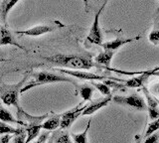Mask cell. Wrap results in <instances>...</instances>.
Returning <instances> with one entry per match:
<instances>
[{
  "label": "cell",
  "mask_w": 159,
  "mask_h": 143,
  "mask_svg": "<svg viewBox=\"0 0 159 143\" xmlns=\"http://www.w3.org/2000/svg\"><path fill=\"white\" fill-rule=\"evenodd\" d=\"M112 96H104L102 98H99V100H97L94 101H92L89 105H87L86 109H84L82 113V115H92L94 112L98 111V109H101L102 107L107 106L109 102L111 101Z\"/></svg>",
  "instance_id": "11"
},
{
  "label": "cell",
  "mask_w": 159,
  "mask_h": 143,
  "mask_svg": "<svg viewBox=\"0 0 159 143\" xmlns=\"http://www.w3.org/2000/svg\"><path fill=\"white\" fill-rule=\"evenodd\" d=\"M0 121L5 122V123H11V124L22 125V123L18 119H16V118L12 115V113L8 109H6L5 107H3L1 105H0Z\"/></svg>",
  "instance_id": "17"
},
{
  "label": "cell",
  "mask_w": 159,
  "mask_h": 143,
  "mask_svg": "<svg viewBox=\"0 0 159 143\" xmlns=\"http://www.w3.org/2000/svg\"><path fill=\"white\" fill-rule=\"evenodd\" d=\"M91 122H92V119H89L86 129H84L82 133H79V134L72 133L71 137H72V140L74 143H88V132L89 129V126H91Z\"/></svg>",
  "instance_id": "18"
},
{
  "label": "cell",
  "mask_w": 159,
  "mask_h": 143,
  "mask_svg": "<svg viewBox=\"0 0 159 143\" xmlns=\"http://www.w3.org/2000/svg\"><path fill=\"white\" fill-rule=\"evenodd\" d=\"M136 143H140V139H139V140H138V141H137Z\"/></svg>",
  "instance_id": "32"
},
{
  "label": "cell",
  "mask_w": 159,
  "mask_h": 143,
  "mask_svg": "<svg viewBox=\"0 0 159 143\" xmlns=\"http://www.w3.org/2000/svg\"><path fill=\"white\" fill-rule=\"evenodd\" d=\"M112 101L114 102L118 103V105H123L135 108L137 110H145L147 109L146 102L143 98L137 95V93H133L131 96H113Z\"/></svg>",
  "instance_id": "9"
},
{
  "label": "cell",
  "mask_w": 159,
  "mask_h": 143,
  "mask_svg": "<svg viewBox=\"0 0 159 143\" xmlns=\"http://www.w3.org/2000/svg\"><path fill=\"white\" fill-rule=\"evenodd\" d=\"M87 105H84V101L80 102L77 106H75L74 108L70 110L65 111L64 113H61V124H60V127L62 129H68L70 128L73 123L76 121V119L78 117H80L82 115L83 111L86 109Z\"/></svg>",
  "instance_id": "7"
},
{
  "label": "cell",
  "mask_w": 159,
  "mask_h": 143,
  "mask_svg": "<svg viewBox=\"0 0 159 143\" xmlns=\"http://www.w3.org/2000/svg\"><path fill=\"white\" fill-rule=\"evenodd\" d=\"M153 76H156V77H159V71H157V72H155L154 73V75Z\"/></svg>",
  "instance_id": "30"
},
{
  "label": "cell",
  "mask_w": 159,
  "mask_h": 143,
  "mask_svg": "<svg viewBox=\"0 0 159 143\" xmlns=\"http://www.w3.org/2000/svg\"><path fill=\"white\" fill-rule=\"evenodd\" d=\"M22 130V127L21 128H15L11 125H9L8 123H5L0 121V135H16L18 133Z\"/></svg>",
  "instance_id": "21"
},
{
  "label": "cell",
  "mask_w": 159,
  "mask_h": 143,
  "mask_svg": "<svg viewBox=\"0 0 159 143\" xmlns=\"http://www.w3.org/2000/svg\"><path fill=\"white\" fill-rule=\"evenodd\" d=\"M94 88L89 85H83L79 87L78 93L83 97L84 101H91Z\"/></svg>",
  "instance_id": "20"
},
{
  "label": "cell",
  "mask_w": 159,
  "mask_h": 143,
  "mask_svg": "<svg viewBox=\"0 0 159 143\" xmlns=\"http://www.w3.org/2000/svg\"><path fill=\"white\" fill-rule=\"evenodd\" d=\"M26 80L27 76H25L16 85L0 87V98L4 105H14L16 106L17 109L21 107L19 105V95L21 93V90Z\"/></svg>",
  "instance_id": "3"
},
{
  "label": "cell",
  "mask_w": 159,
  "mask_h": 143,
  "mask_svg": "<svg viewBox=\"0 0 159 143\" xmlns=\"http://www.w3.org/2000/svg\"><path fill=\"white\" fill-rule=\"evenodd\" d=\"M140 39V36L134 37V38H129V39H116V40L112 41H107L102 44V47L104 49V51H111L114 52L116 51L118 48H120L121 46H123L124 44L130 43L133 41H137Z\"/></svg>",
  "instance_id": "13"
},
{
  "label": "cell",
  "mask_w": 159,
  "mask_h": 143,
  "mask_svg": "<svg viewBox=\"0 0 159 143\" xmlns=\"http://www.w3.org/2000/svg\"><path fill=\"white\" fill-rule=\"evenodd\" d=\"M55 143H74L71 136L67 132H62L55 137Z\"/></svg>",
  "instance_id": "25"
},
{
  "label": "cell",
  "mask_w": 159,
  "mask_h": 143,
  "mask_svg": "<svg viewBox=\"0 0 159 143\" xmlns=\"http://www.w3.org/2000/svg\"><path fill=\"white\" fill-rule=\"evenodd\" d=\"M7 45H11V46H14V47L20 49V50L28 52V50L24 46H22L21 44H19L18 42L15 41L12 33L8 30L7 27L1 26L0 27V47L7 46Z\"/></svg>",
  "instance_id": "10"
},
{
  "label": "cell",
  "mask_w": 159,
  "mask_h": 143,
  "mask_svg": "<svg viewBox=\"0 0 159 143\" xmlns=\"http://www.w3.org/2000/svg\"><path fill=\"white\" fill-rule=\"evenodd\" d=\"M148 40L150 41L154 45H158L159 44V17L156 19L155 21V26L154 29L151 31V33L149 34Z\"/></svg>",
  "instance_id": "22"
},
{
  "label": "cell",
  "mask_w": 159,
  "mask_h": 143,
  "mask_svg": "<svg viewBox=\"0 0 159 143\" xmlns=\"http://www.w3.org/2000/svg\"><path fill=\"white\" fill-rule=\"evenodd\" d=\"M106 69L108 71H111V72L123 74V75H132V74H137V75H139L138 77H133L130 78V80H127L125 82L124 87H142L143 83H145V81L149 77L153 76L154 73L159 71V67L154 68L153 70L144 71V72H125V71L116 70V69H112V68H106Z\"/></svg>",
  "instance_id": "5"
},
{
  "label": "cell",
  "mask_w": 159,
  "mask_h": 143,
  "mask_svg": "<svg viewBox=\"0 0 159 143\" xmlns=\"http://www.w3.org/2000/svg\"><path fill=\"white\" fill-rule=\"evenodd\" d=\"M66 27V25H64L63 23L59 22V21H51L45 24H41V25L32 27L27 30H23V31H16L15 33L18 34L20 36H30V37H39L42 36L44 34H48L50 32L56 31L60 28Z\"/></svg>",
  "instance_id": "4"
},
{
  "label": "cell",
  "mask_w": 159,
  "mask_h": 143,
  "mask_svg": "<svg viewBox=\"0 0 159 143\" xmlns=\"http://www.w3.org/2000/svg\"><path fill=\"white\" fill-rule=\"evenodd\" d=\"M26 138H27L26 130H25V128H22V130L18 134L15 135L13 143H26Z\"/></svg>",
  "instance_id": "26"
},
{
  "label": "cell",
  "mask_w": 159,
  "mask_h": 143,
  "mask_svg": "<svg viewBox=\"0 0 159 143\" xmlns=\"http://www.w3.org/2000/svg\"><path fill=\"white\" fill-rule=\"evenodd\" d=\"M61 115L62 114H55V113H51V116H50L47 120H45L41 126L43 129L47 130V131H52V130H56L57 128L61 124Z\"/></svg>",
  "instance_id": "15"
},
{
  "label": "cell",
  "mask_w": 159,
  "mask_h": 143,
  "mask_svg": "<svg viewBox=\"0 0 159 143\" xmlns=\"http://www.w3.org/2000/svg\"><path fill=\"white\" fill-rule=\"evenodd\" d=\"M42 128L41 124H33V125H29L25 128L27 133V138H26V143H29L33 141L35 138H36L40 132V129Z\"/></svg>",
  "instance_id": "19"
},
{
  "label": "cell",
  "mask_w": 159,
  "mask_h": 143,
  "mask_svg": "<svg viewBox=\"0 0 159 143\" xmlns=\"http://www.w3.org/2000/svg\"><path fill=\"white\" fill-rule=\"evenodd\" d=\"M107 2H104L102 7L98 9V11L97 12L96 16H94L93 25L91 27V30L89 32V35L87 37V41L89 42L91 44H94V45H98L102 46V44L103 43V37H102V29L99 27V16H101V13L102 12L103 8L106 7Z\"/></svg>",
  "instance_id": "6"
},
{
  "label": "cell",
  "mask_w": 159,
  "mask_h": 143,
  "mask_svg": "<svg viewBox=\"0 0 159 143\" xmlns=\"http://www.w3.org/2000/svg\"><path fill=\"white\" fill-rule=\"evenodd\" d=\"M159 130V117L157 118V119L153 120L150 124L148 125L147 129H146V132L145 134H144V137H148L150 136L151 134H153V133H155Z\"/></svg>",
  "instance_id": "24"
},
{
  "label": "cell",
  "mask_w": 159,
  "mask_h": 143,
  "mask_svg": "<svg viewBox=\"0 0 159 143\" xmlns=\"http://www.w3.org/2000/svg\"><path fill=\"white\" fill-rule=\"evenodd\" d=\"M54 71L60 72L63 74H67L69 76L77 78L79 80H86V81H102V80H116L117 82H123L124 80H118L107 76H98L97 74L89 73L86 71H73V70H66V69H54Z\"/></svg>",
  "instance_id": "8"
},
{
  "label": "cell",
  "mask_w": 159,
  "mask_h": 143,
  "mask_svg": "<svg viewBox=\"0 0 159 143\" xmlns=\"http://www.w3.org/2000/svg\"><path fill=\"white\" fill-rule=\"evenodd\" d=\"M8 60H5V59H0V63L1 62H7Z\"/></svg>",
  "instance_id": "31"
},
{
  "label": "cell",
  "mask_w": 159,
  "mask_h": 143,
  "mask_svg": "<svg viewBox=\"0 0 159 143\" xmlns=\"http://www.w3.org/2000/svg\"><path fill=\"white\" fill-rule=\"evenodd\" d=\"M48 136H49V132L45 131V132L41 133V135L39 136V138L34 143H46L47 139H48Z\"/></svg>",
  "instance_id": "28"
},
{
  "label": "cell",
  "mask_w": 159,
  "mask_h": 143,
  "mask_svg": "<svg viewBox=\"0 0 159 143\" xmlns=\"http://www.w3.org/2000/svg\"><path fill=\"white\" fill-rule=\"evenodd\" d=\"M113 55H114V52L103 51L102 53H99L98 55L94 58V62H96V64H98V65H101V66H104L106 68H109Z\"/></svg>",
  "instance_id": "16"
},
{
  "label": "cell",
  "mask_w": 159,
  "mask_h": 143,
  "mask_svg": "<svg viewBox=\"0 0 159 143\" xmlns=\"http://www.w3.org/2000/svg\"><path fill=\"white\" fill-rule=\"evenodd\" d=\"M143 92L145 95L146 97V106H147V109L149 112V117L151 119H157L159 117V108H158V103L157 101L154 100V98L151 96L150 92H149L145 87H143Z\"/></svg>",
  "instance_id": "14"
},
{
  "label": "cell",
  "mask_w": 159,
  "mask_h": 143,
  "mask_svg": "<svg viewBox=\"0 0 159 143\" xmlns=\"http://www.w3.org/2000/svg\"><path fill=\"white\" fill-rule=\"evenodd\" d=\"M19 3V0H4L0 2V22L4 27L7 26V16L12 8Z\"/></svg>",
  "instance_id": "12"
},
{
  "label": "cell",
  "mask_w": 159,
  "mask_h": 143,
  "mask_svg": "<svg viewBox=\"0 0 159 143\" xmlns=\"http://www.w3.org/2000/svg\"><path fill=\"white\" fill-rule=\"evenodd\" d=\"M158 138H159V133L155 132V133H153V134H151L150 136L146 137L145 141L143 143H157Z\"/></svg>",
  "instance_id": "27"
},
{
  "label": "cell",
  "mask_w": 159,
  "mask_h": 143,
  "mask_svg": "<svg viewBox=\"0 0 159 143\" xmlns=\"http://www.w3.org/2000/svg\"><path fill=\"white\" fill-rule=\"evenodd\" d=\"M46 62L53 65L66 68V70L89 71L97 65L93 63L92 56L76 55V54H58L49 57H42Z\"/></svg>",
  "instance_id": "1"
},
{
  "label": "cell",
  "mask_w": 159,
  "mask_h": 143,
  "mask_svg": "<svg viewBox=\"0 0 159 143\" xmlns=\"http://www.w3.org/2000/svg\"><path fill=\"white\" fill-rule=\"evenodd\" d=\"M12 135L7 134V135H2L0 137V143H9V141L11 140Z\"/></svg>",
  "instance_id": "29"
},
{
  "label": "cell",
  "mask_w": 159,
  "mask_h": 143,
  "mask_svg": "<svg viewBox=\"0 0 159 143\" xmlns=\"http://www.w3.org/2000/svg\"><path fill=\"white\" fill-rule=\"evenodd\" d=\"M91 85L96 87L97 90L102 93V95L108 96H111V88H109L108 86H107L104 83H97V82H91Z\"/></svg>",
  "instance_id": "23"
},
{
  "label": "cell",
  "mask_w": 159,
  "mask_h": 143,
  "mask_svg": "<svg viewBox=\"0 0 159 143\" xmlns=\"http://www.w3.org/2000/svg\"><path fill=\"white\" fill-rule=\"evenodd\" d=\"M32 77V81H30L27 85H25L21 92H27L30 88H33L35 87H39V86H43V85H50V83H75L74 80L71 78L68 77H64V76H59L56 74H52L49 72H34L31 75Z\"/></svg>",
  "instance_id": "2"
}]
</instances>
